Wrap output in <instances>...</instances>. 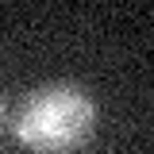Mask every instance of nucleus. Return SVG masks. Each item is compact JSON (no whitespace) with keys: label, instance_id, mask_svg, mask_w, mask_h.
<instances>
[{"label":"nucleus","instance_id":"nucleus-1","mask_svg":"<svg viewBox=\"0 0 154 154\" xmlns=\"http://www.w3.org/2000/svg\"><path fill=\"white\" fill-rule=\"evenodd\" d=\"M16 143L31 154H81L96 135V104L81 85H38L16 108Z\"/></svg>","mask_w":154,"mask_h":154},{"label":"nucleus","instance_id":"nucleus-2","mask_svg":"<svg viewBox=\"0 0 154 154\" xmlns=\"http://www.w3.org/2000/svg\"><path fill=\"white\" fill-rule=\"evenodd\" d=\"M4 123H8V104L0 100V131H4Z\"/></svg>","mask_w":154,"mask_h":154}]
</instances>
